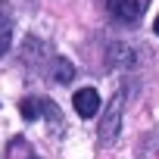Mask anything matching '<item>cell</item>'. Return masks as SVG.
<instances>
[{
    "instance_id": "obj_1",
    "label": "cell",
    "mask_w": 159,
    "mask_h": 159,
    "mask_svg": "<svg viewBox=\"0 0 159 159\" xmlns=\"http://www.w3.org/2000/svg\"><path fill=\"white\" fill-rule=\"evenodd\" d=\"M122 109H125V91H119L116 97H112V103L106 106V112H103V119H100V143L103 147H112L116 143V137H119V128H122Z\"/></svg>"
},
{
    "instance_id": "obj_2",
    "label": "cell",
    "mask_w": 159,
    "mask_h": 159,
    "mask_svg": "<svg viewBox=\"0 0 159 159\" xmlns=\"http://www.w3.org/2000/svg\"><path fill=\"white\" fill-rule=\"evenodd\" d=\"M106 10L116 22L122 25H134L140 16V0H106Z\"/></svg>"
},
{
    "instance_id": "obj_3",
    "label": "cell",
    "mask_w": 159,
    "mask_h": 159,
    "mask_svg": "<svg viewBox=\"0 0 159 159\" xmlns=\"http://www.w3.org/2000/svg\"><path fill=\"white\" fill-rule=\"evenodd\" d=\"M72 106H75L78 116H84V119L97 116V112H100V91H94V88H81V91H75Z\"/></svg>"
},
{
    "instance_id": "obj_4",
    "label": "cell",
    "mask_w": 159,
    "mask_h": 159,
    "mask_svg": "<svg viewBox=\"0 0 159 159\" xmlns=\"http://www.w3.org/2000/svg\"><path fill=\"white\" fill-rule=\"evenodd\" d=\"M19 112H22V119L34 122L41 112H47V100L44 97H22L19 100Z\"/></svg>"
},
{
    "instance_id": "obj_5",
    "label": "cell",
    "mask_w": 159,
    "mask_h": 159,
    "mask_svg": "<svg viewBox=\"0 0 159 159\" xmlns=\"http://www.w3.org/2000/svg\"><path fill=\"white\" fill-rule=\"evenodd\" d=\"M10 44H13V16H10V10L3 3H0V56L10 50Z\"/></svg>"
},
{
    "instance_id": "obj_6",
    "label": "cell",
    "mask_w": 159,
    "mask_h": 159,
    "mask_svg": "<svg viewBox=\"0 0 159 159\" xmlns=\"http://www.w3.org/2000/svg\"><path fill=\"white\" fill-rule=\"evenodd\" d=\"M75 78V66L69 59H53V81L56 84H69Z\"/></svg>"
},
{
    "instance_id": "obj_7",
    "label": "cell",
    "mask_w": 159,
    "mask_h": 159,
    "mask_svg": "<svg viewBox=\"0 0 159 159\" xmlns=\"http://www.w3.org/2000/svg\"><path fill=\"white\" fill-rule=\"evenodd\" d=\"M7 159H34V153H31V147H28L25 137H13L10 150H7Z\"/></svg>"
},
{
    "instance_id": "obj_8",
    "label": "cell",
    "mask_w": 159,
    "mask_h": 159,
    "mask_svg": "<svg viewBox=\"0 0 159 159\" xmlns=\"http://www.w3.org/2000/svg\"><path fill=\"white\" fill-rule=\"evenodd\" d=\"M153 31H156V34H159V16H156V22H153Z\"/></svg>"
},
{
    "instance_id": "obj_9",
    "label": "cell",
    "mask_w": 159,
    "mask_h": 159,
    "mask_svg": "<svg viewBox=\"0 0 159 159\" xmlns=\"http://www.w3.org/2000/svg\"><path fill=\"white\" fill-rule=\"evenodd\" d=\"M34 159H38V156H34Z\"/></svg>"
}]
</instances>
